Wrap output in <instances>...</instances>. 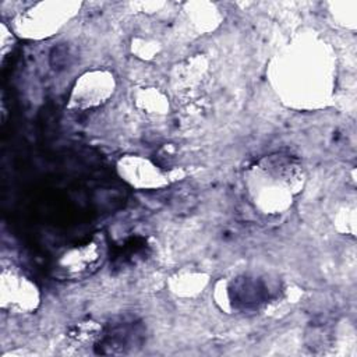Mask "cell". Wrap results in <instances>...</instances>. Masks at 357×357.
<instances>
[{"label":"cell","mask_w":357,"mask_h":357,"mask_svg":"<svg viewBox=\"0 0 357 357\" xmlns=\"http://www.w3.org/2000/svg\"><path fill=\"white\" fill-rule=\"evenodd\" d=\"M121 177L138 188H153L166 184L165 176L151 162L138 156H127L119 162Z\"/></svg>","instance_id":"5b68a950"},{"label":"cell","mask_w":357,"mask_h":357,"mask_svg":"<svg viewBox=\"0 0 357 357\" xmlns=\"http://www.w3.org/2000/svg\"><path fill=\"white\" fill-rule=\"evenodd\" d=\"M144 332L139 324L134 321H119L102 328L96 340L98 353L102 354H120L138 347L142 342Z\"/></svg>","instance_id":"277c9868"},{"label":"cell","mask_w":357,"mask_h":357,"mask_svg":"<svg viewBox=\"0 0 357 357\" xmlns=\"http://www.w3.org/2000/svg\"><path fill=\"white\" fill-rule=\"evenodd\" d=\"M102 332V326L91 319L79 321L68 328V337H71L75 342L84 343L89 340H98L99 335Z\"/></svg>","instance_id":"8992f818"},{"label":"cell","mask_w":357,"mask_h":357,"mask_svg":"<svg viewBox=\"0 0 357 357\" xmlns=\"http://www.w3.org/2000/svg\"><path fill=\"white\" fill-rule=\"evenodd\" d=\"M107 243L102 233L91 240L67 250L56 264L54 275L60 280H82L92 276L105 264Z\"/></svg>","instance_id":"6da1fadb"},{"label":"cell","mask_w":357,"mask_h":357,"mask_svg":"<svg viewBox=\"0 0 357 357\" xmlns=\"http://www.w3.org/2000/svg\"><path fill=\"white\" fill-rule=\"evenodd\" d=\"M114 78L105 70H93L81 75L71 92L68 107L91 109L105 103L113 93Z\"/></svg>","instance_id":"3957f363"},{"label":"cell","mask_w":357,"mask_h":357,"mask_svg":"<svg viewBox=\"0 0 357 357\" xmlns=\"http://www.w3.org/2000/svg\"><path fill=\"white\" fill-rule=\"evenodd\" d=\"M39 291L18 269L3 266L0 275V305L4 311L28 314L36 310Z\"/></svg>","instance_id":"7a4b0ae2"}]
</instances>
